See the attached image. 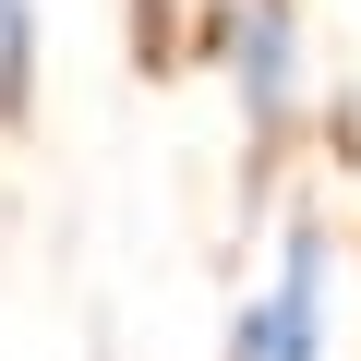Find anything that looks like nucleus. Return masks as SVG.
<instances>
[{
	"label": "nucleus",
	"instance_id": "f257e3e1",
	"mask_svg": "<svg viewBox=\"0 0 361 361\" xmlns=\"http://www.w3.org/2000/svg\"><path fill=\"white\" fill-rule=\"evenodd\" d=\"M313 349H325V229H289V265H277V289L241 313L229 361H313Z\"/></svg>",
	"mask_w": 361,
	"mask_h": 361
},
{
	"label": "nucleus",
	"instance_id": "f03ea898",
	"mask_svg": "<svg viewBox=\"0 0 361 361\" xmlns=\"http://www.w3.org/2000/svg\"><path fill=\"white\" fill-rule=\"evenodd\" d=\"M229 73H241V109L253 121H289V85H301L289 0H241V13H229Z\"/></svg>",
	"mask_w": 361,
	"mask_h": 361
},
{
	"label": "nucleus",
	"instance_id": "7ed1b4c3",
	"mask_svg": "<svg viewBox=\"0 0 361 361\" xmlns=\"http://www.w3.org/2000/svg\"><path fill=\"white\" fill-rule=\"evenodd\" d=\"M25 73H37V25L25 0H0V109H25Z\"/></svg>",
	"mask_w": 361,
	"mask_h": 361
}]
</instances>
